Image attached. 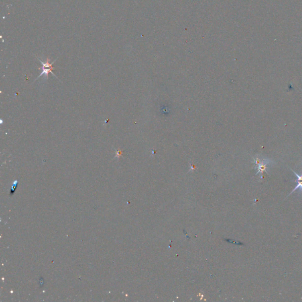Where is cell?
<instances>
[{"mask_svg": "<svg viewBox=\"0 0 302 302\" xmlns=\"http://www.w3.org/2000/svg\"><path fill=\"white\" fill-rule=\"evenodd\" d=\"M293 182H297V185H296V187L294 188V189H293V191H291V192H290V194L287 196V197H288V196H290L291 195V194H292L293 192H294V191H296L297 189H299V193H300V194H302V181H292Z\"/></svg>", "mask_w": 302, "mask_h": 302, "instance_id": "3957f363", "label": "cell"}, {"mask_svg": "<svg viewBox=\"0 0 302 302\" xmlns=\"http://www.w3.org/2000/svg\"><path fill=\"white\" fill-rule=\"evenodd\" d=\"M116 155H117V156H118V157H119V155H122V152L121 151L116 152Z\"/></svg>", "mask_w": 302, "mask_h": 302, "instance_id": "277c9868", "label": "cell"}, {"mask_svg": "<svg viewBox=\"0 0 302 302\" xmlns=\"http://www.w3.org/2000/svg\"><path fill=\"white\" fill-rule=\"evenodd\" d=\"M54 69V67H45V68H42V67H40L39 70H42V73H41V74H40V75L38 76L37 78V79H36V80H37V79H39L40 77H41V76H44V79H45V80H47V79H48V74H49V73H51V74L53 75L54 76H55L57 78V76H55V74H54V73H53V72H52V70H53ZM57 79H58V78H57ZM36 80H35V81H36Z\"/></svg>", "mask_w": 302, "mask_h": 302, "instance_id": "7a4b0ae2", "label": "cell"}, {"mask_svg": "<svg viewBox=\"0 0 302 302\" xmlns=\"http://www.w3.org/2000/svg\"><path fill=\"white\" fill-rule=\"evenodd\" d=\"M270 163H273V162L272 160L269 159H263L261 160V162L259 165H257V167L256 168H257L258 171L256 173V175L260 173L261 179H263V173L264 172H266L269 175L268 172H267V169L268 168L267 165L270 164Z\"/></svg>", "mask_w": 302, "mask_h": 302, "instance_id": "6da1fadb", "label": "cell"}]
</instances>
